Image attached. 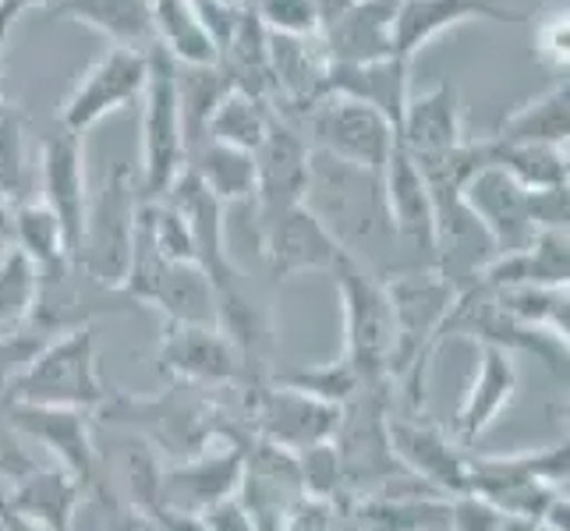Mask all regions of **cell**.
Listing matches in <instances>:
<instances>
[{"instance_id":"cell-17","label":"cell","mask_w":570,"mask_h":531,"mask_svg":"<svg viewBox=\"0 0 570 531\" xmlns=\"http://www.w3.org/2000/svg\"><path fill=\"white\" fill-rule=\"evenodd\" d=\"M238 500L252 514L255 528L277 531L281 521L291 514V507L298 500H305L298 458H294L291 450L252 440L245 446V471H242Z\"/></svg>"},{"instance_id":"cell-12","label":"cell","mask_w":570,"mask_h":531,"mask_svg":"<svg viewBox=\"0 0 570 531\" xmlns=\"http://www.w3.org/2000/svg\"><path fill=\"white\" fill-rule=\"evenodd\" d=\"M386 436L397 464L411 479H419L425 489L440 496L468 493V450L450 436V432L429 419H386Z\"/></svg>"},{"instance_id":"cell-2","label":"cell","mask_w":570,"mask_h":531,"mask_svg":"<svg viewBox=\"0 0 570 531\" xmlns=\"http://www.w3.org/2000/svg\"><path fill=\"white\" fill-rule=\"evenodd\" d=\"M337 277V298L344 316V354L365 390L390 386L393 347H397V326L386 298V284L372 273L355 252L333 269Z\"/></svg>"},{"instance_id":"cell-49","label":"cell","mask_w":570,"mask_h":531,"mask_svg":"<svg viewBox=\"0 0 570 531\" xmlns=\"http://www.w3.org/2000/svg\"><path fill=\"white\" fill-rule=\"evenodd\" d=\"M146 524L156 531H209L203 514H185V510H156Z\"/></svg>"},{"instance_id":"cell-14","label":"cell","mask_w":570,"mask_h":531,"mask_svg":"<svg viewBox=\"0 0 570 531\" xmlns=\"http://www.w3.org/2000/svg\"><path fill=\"white\" fill-rule=\"evenodd\" d=\"M156 358L174 383L191 390H220L238 383L245 365L220 330L191 323H164Z\"/></svg>"},{"instance_id":"cell-53","label":"cell","mask_w":570,"mask_h":531,"mask_svg":"<svg viewBox=\"0 0 570 531\" xmlns=\"http://www.w3.org/2000/svg\"><path fill=\"white\" fill-rule=\"evenodd\" d=\"M500 531H542L535 521H524V518H503Z\"/></svg>"},{"instance_id":"cell-47","label":"cell","mask_w":570,"mask_h":531,"mask_svg":"<svg viewBox=\"0 0 570 531\" xmlns=\"http://www.w3.org/2000/svg\"><path fill=\"white\" fill-rule=\"evenodd\" d=\"M539 57L553 65L557 71L567 68V11H557L539 29Z\"/></svg>"},{"instance_id":"cell-20","label":"cell","mask_w":570,"mask_h":531,"mask_svg":"<svg viewBox=\"0 0 570 531\" xmlns=\"http://www.w3.org/2000/svg\"><path fill=\"white\" fill-rule=\"evenodd\" d=\"M164 203H170L181 213V220L191 234V245H195V263L203 266L213 287H224L238 277V266H234L227 252V224H224L227 206L213 199L199 177L185 167L174 177V185L164 191Z\"/></svg>"},{"instance_id":"cell-15","label":"cell","mask_w":570,"mask_h":531,"mask_svg":"<svg viewBox=\"0 0 570 531\" xmlns=\"http://www.w3.org/2000/svg\"><path fill=\"white\" fill-rule=\"evenodd\" d=\"M39 203H43L57 224L65 230V242L75 252L82 242V224H86V206H89V191H86V160H82V135L68 131L65 125H57L47 139H43V156H39Z\"/></svg>"},{"instance_id":"cell-32","label":"cell","mask_w":570,"mask_h":531,"mask_svg":"<svg viewBox=\"0 0 570 531\" xmlns=\"http://www.w3.org/2000/svg\"><path fill=\"white\" fill-rule=\"evenodd\" d=\"M269 117H273V107L269 104L255 100V96H248L242 89H230L224 100L216 104V110L209 114L203 139L220 142V146H234V149H245V153H255V146L263 142V135L269 128Z\"/></svg>"},{"instance_id":"cell-24","label":"cell","mask_w":570,"mask_h":531,"mask_svg":"<svg viewBox=\"0 0 570 531\" xmlns=\"http://www.w3.org/2000/svg\"><path fill=\"white\" fill-rule=\"evenodd\" d=\"M401 0H355L337 22L323 29V50L333 65H362L393 57V14Z\"/></svg>"},{"instance_id":"cell-35","label":"cell","mask_w":570,"mask_h":531,"mask_svg":"<svg viewBox=\"0 0 570 531\" xmlns=\"http://www.w3.org/2000/svg\"><path fill=\"white\" fill-rule=\"evenodd\" d=\"M39 266L14 245L0 259V333L32 326V312L39 302Z\"/></svg>"},{"instance_id":"cell-50","label":"cell","mask_w":570,"mask_h":531,"mask_svg":"<svg viewBox=\"0 0 570 531\" xmlns=\"http://www.w3.org/2000/svg\"><path fill=\"white\" fill-rule=\"evenodd\" d=\"M0 528H4V531H43V528H36L32 521H26L22 514L8 510L4 507V496H0Z\"/></svg>"},{"instance_id":"cell-25","label":"cell","mask_w":570,"mask_h":531,"mask_svg":"<svg viewBox=\"0 0 570 531\" xmlns=\"http://www.w3.org/2000/svg\"><path fill=\"white\" fill-rule=\"evenodd\" d=\"M86 500V489L78 485L65 468H36L32 475L11 485L4 507L22 514L43 531H75L78 507Z\"/></svg>"},{"instance_id":"cell-48","label":"cell","mask_w":570,"mask_h":531,"mask_svg":"<svg viewBox=\"0 0 570 531\" xmlns=\"http://www.w3.org/2000/svg\"><path fill=\"white\" fill-rule=\"evenodd\" d=\"M203 518H206L209 531H259V528H255V521H252V514L242 507L238 496L220 503V507H213V510H206Z\"/></svg>"},{"instance_id":"cell-31","label":"cell","mask_w":570,"mask_h":531,"mask_svg":"<svg viewBox=\"0 0 570 531\" xmlns=\"http://www.w3.org/2000/svg\"><path fill=\"white\" fill-rule=\"evenodd\" d=\"M489 167H500L503 174H510L524 191L567 185V153L557 146L489 139Z\"/></svg>"},{"instance_id":"cell-23","label":"cell","mask_w":570,"mask_h":531,"mask_svg":"<svg viewBox=\"0 0 570 531\" xmlns=\"http://www.w3.org/2000/svg\"><path fill=\"white\" fill-rule=\"evenodd\" d=\"M464 142V114H461V92L454 82H440L422 96H411L401 128L397 146L419 160V156H440L446 149H458Z\"/></svg>"},{"instance_id":"cell-18","label":"cell","mask_w":570,"mask_h":531,"mask_svg":"<svg viewBox=\"0 0 570 531\" xmlns=\"http://www.w3.org/2000/svg\"><path fill=\"white\" fill-rule=\"evenodd\" d=\"M518 397V362L514 351L497 344H479V362L471 372V383L454 415V436L464 450L475 446L489 429L500 422L503 411Z\"/></svg>"},{"instance_id":"cell-44","label":"cell","mask_w":570,"mask_h":531,"mask_svg":"<svg viewBox=\"0 0 570 531\" xmlns=\"http://www.w3.org/2000/svg\"><path fill=\"white\" fill-rule=\"evenodd\" d=\"M191 8H195V14H199V22H203V29H206V36H209V43H213L216 57H220V50L230 43L234 29H238L245 8H238V4H224V0H191Z\"/></svg>"},{"instance_id":"cell-1","label":"cell","mask_w":570,"mask_h":531,"mask_svg":"<svg viewBox=\"0 0 570 531\" xmlns=\"http://www.w3.org/2000/svg\"><path fill=\"white\" fill-rule=\"evenodd\" d=\"M110 397L114 390L104 383L92 323L71 326L61 337H50L4 393V401L11 404L71 407V411H89V415L104 411Z\"/></svg>"},{"instance_id":"cell-33","label":"cell","mask_w":570,"mask_h":531,"mask_svg":"<svg viewBox=\"0 0 570 531\" xmlns=\"http://www.w3.org/2000/svg\"><path fill=\"white\" fill-rule=\"evenodd\" d=\"M493 294L497 308L507 319L528 330H546L567 337V287H546V284H518Z\"/></svg>"},{"instance_id":"cell-8","label":"cell","mask_w":570,"mask_h":531,"mask_svg":"<svg viewBox=\"0 0 570 531\" xmlns=\"http://www.w3.org/2000/svg\"><path fill=\"white\" fill-rule=\"evenodd\" d=\"M245 446L238 436H216L195 454L164 464L160 510H185V514H206L238 496Z\"/></svg>"},{"instance_id":"cell-30","label":"cell","mask_w":570,"mask_h":531,"mask_svg":"<svg viewBox=\"0 0 570 531\" xmlns=\"http://www.w3.org/2000/svg\"><path fill=\"white\" fill-rule=\"evenodd\" d=\"M11 245L18 252H26L29 259L39 266L43 277L71 266V252H68V242H65V230H61V224H57V216L39 199L18 206L11 213Z\"/></svg>"},{"instance_id":"cell-37","label":"cell","mask_w":570,"mask_h":531,"mask_svg":"<svg viewBox=\"0 0 570 531\" xmlns=\"http://www.w3.org/2000/svg\"><path fill=\"white\" fill-rule=\"evenodd\" d=\"M273 383L291 386V390H298V393H308V397L326 401V404H337V407H344L347 401H355L358 393L365 390L344 358L326 362V365H308V368L277 372V376H273Z\"/></svg>"},{"instance_id":"cell-4","label":"cell","mask_w":570,"mask_h":531,"mask_svg":"<svg viewBox=\"0 0 570 531\" xmlns=\"http://www.w3.org/2000/svg\"><path fill=\"white\" fill-rule=\"evenodd\" d=\"M121 298L128 305L156 308L167 323L216 326V287L203 273V266L170 263L164 255H156L139 234V227H135L131 266L121 287Z\"/></svg>"},{"instance_id":"cell-42","label":"cell","mask_w":570,"mask_h":531,"mask_svg":"<svg viewBox=\"0 0 570 531\" xmlns=\"http://www.w3.org/2000/svg\"><path fill=\"white\" fill-rule=\"evenodd\" d=\"M26 446H29L26 436L11 425L8 404H4V397H0V479H8L11 485L22 482L26 475H32V471L39 468Z\"/></svg>"},{"instance_id":"cell-21","label":"cell","mask_w":570,"mask_h":531,"mask_svg":"<svg viewBox=\"0 0 570 531\" xmlns=\"http://www.w3.org/2000/svg\"><path fill=\"white\" fill-rule=\"evenodd\" d=\"M471 18L482 22H524V11L507 8L500 0H401L393 14V53L411 61L429 39L454 29Z\"/></svg>"},{"instance_id":"cell-6","label":"cell","mask_w":570,"mask_h":531,"mask_svg":"<svg viewBox=\"0 0 570 531\" xmlns=\"http://www.w3.org/2000/svg\"><path fill=\"white\" fill-rule=\"evenodd\" d=\"M305 139L312 153H323L344 167H355L383 185V170L390 153L397 146V131L386 125L372 107L344 100V96H326V100L305 117Z\"/></svg>"},{"instance_id":"cell-29","label":"cell","mask_w":570,"mask_h":531,"mask_svg":"<svg viewBox=\"0 0 570 531\" xmlns=\"http://www.w3.org/2000/svg\"><path fill=\"white\" fill-rule=\"evenodd\" d=\"M153 11V32L174 65L188 68H209L216 65V50L209 43V36L195 14L191 0H149Z\"/></svg>"},{"instance_id":"cell-45","label":"cell","mask_w":570,"mask_h":531,"mask_svg":"<svg viewBox=\"0 0 570 531\" xmlns=\"http://www.w3.org/2000/svg\"><path fill=\"white\" fill-rule=\"evenodd\" d=\"M277 531H337V503L330 500H298Z\"/></svg>"},{"instance_id":"cell-11","label":"cell","mask_w":570,"mask_h":531,"mask_svg":"<svg viewBox=\"0 0 570 531\" xmlns=\"http://www.w3.org/2000/svg\"><path fill=\"white\" fill-rule=\"evenodd\" d=\"M248 419H252V440H263L298 454L305 446L333 440L341 422V407L281 383H259L252 393Z\"/></svg>"},{"instance_id":"cell-41","label":"cell","mask_w":570,"mask_h":531,"mask_svg":"<svg viewBox=\"0 0 570 531\" xmlns=\"http://www.w3.org/2000/svg\"><path fill=\"white\" fill-rule=\"evenodd\" d=\"M50 337H43V330L26 333V330H11V333H0V397L11 390V383L22 376L26 365L36 358V351L43 347Z\"/></svg>"},{"instance_id":"cell-7","label":"cell","mask_w":570,"mask_h":531,"mask_svg":"<svg viewBox=\"0 0 570 531\" xmlns=\"http://www.w3.org/2000/svg\"><path fill=\"white\" fill-rule=\"evenodd\" d=\"M255 160V234L269 227L281 213L302 206L312 185V146L298 125L284 121L281 114L269 117L263 142L252 153Z\"/></svg>"},{"instance_id":"cell-16","label":"cell","mask_w":570,"mask_h":531,"mask_svg":"<svg viewBox=\"0 0 570 531\" xmlns=\"http://www.w3.org/2000/svg\"><path fill=\"white\" fill-rule=\"evenodd\" d=\"M464 206L475 213V220L493 238L497 255L521 252L535 242V220H532V199L528 191L500 167H482L464 181L461 188Z\"/></svg>"},{"instance_id":"cell-3","label":"cell","mask_w":570,"mask_h":531,"mask_svg":"<svg viewBox=\"0 0 570 531\" xmlns=\"http://www.w3.org/2000/svg\"><path fill=\"white\" fill-rule=\"evenodd\" d=\"M139 206H142L139 174L128 164H117L86 206V224H82V242H78L75 252V266L100 291L121 294L125 287Z\"/></svg>"},{"instance_id":"cell-52","label":"cell","mask_w":570,"mask_h":531,"mask_svg":"<svg viewBox=\"0 0 570 531\" xmlns=\"http://www.w3.org/2000/svg\"><path fill=\"white\" fill-rule=\"evenodd\" d=\"M11 203L4 199V191H0V238H8L11 242Z\"/></svg>"},{"instance_id":"cell-28","label":"cell","mask_w":570,"mask_h":531,"mask_svg":"<svg viewBox=\"0 0 570 531\" xmlns=\"http://www.w3.org/2000/svg\"><path fill=\"white\" fill-rule=\"evenodd\" d=\"M567 135H570V86L563 78V82H557L549 92H542L539 100L507 114L493 139L567 149Z\"/></svg>"},{"instance_id":"cell-13","label":"cell","mask_w":570,"mask_h":531,"mask_svg":"<svg viewBox=\"0 0 570 531\" xmlns=\"http://www.w3.org/2000/svg\"><path fill=\"white\" fill-rule=\"evenodd\" d=\"M146 75H149L146 53L125 50V47L107 50L100 61L82 75V82L75 86L57 125H65L75 135H86L92 125H100L107 114L125 110L135 100H142Z\"/></svg>"},{"instance_id":"cell-10","label":"cell","mask_w":570,"mask_h":531,"mask_svg":"<svg viewBox=\"0 0 570 531\" xmlns=\"http://www.w3.org/2000/svg\"><path fill=\"white\" fill-rule=\"evenodd\" d=\"M8 404L11 425L22 432L26 443H39L50 450L57 468H65L68 475L86 489V496H107L100 482V458H96L89 411L71 407H39V404Z\"/></svg>"},{"instance_id":"cell-5","label":"cell","mask_w":570,"mask_h":531,"mask_svg":"<svg viewBox=\"0 0 570 531\" xmlns=\"http://www.w3.org/2000/svg\"><path fill=\"white\" fill-rule=\"evenodd\" d=\"M149 75L142 92V174L139 191L142 199H164L174 177L185 170L188 139L178 104V86H174V61L170 53L156 43L149 53Z\"/></svg>"},{"instance_id":"cell-51","label":"cell","mask_w":570,"mask_h":531,"mask_svg":"<svg viewBox=\"0 0 570 531\" xmlns=\"http://www.w3.org/2000/svg\"><path fill=\"white\" fill-rule=\"evenodd\" d=\"M43 4H50V0H0V11L11 14V18H18L22 11H29V8H43Z\"/></svg>"},{"instance_id":"cell-38","label":"cell","mask_w":570,"mask_h":531,"mask_svg":"<svg viewBox=\"0 0 570 531\" xmlns=\"http://www.w3.org/2000/svg\"><path fill=\"white\" fill-rule=\"evenodd\" d=\"M121 475L128 489V510L149 521L160 510V489H164V461L153 454L149 446L131 443L121 458Z\"/></svg>"},{"instance_id":"cell-27","label":"cell","mask_w":570,"mask_h":531,"mask_svg":"<svg viewBox=\"0 0 570 531\" xmlns=\"http://www.w3.org/2000/svg\"><path fill=\"white\" fill-rule=\"evenodd\" d=\"M185 167L199 177L203 188L213 195L216 203H224V206L252 203V195H255L252 153L203 139V142H195V149H188Z\"/></svg>"},{"instance_id":"cell-19","label":"cell","mask_w":570,"mask_h":531,"mask_svg":"<svg viewBox=\"0 0 570 531\" xmlns=\"http://www.w3.org/2000/svg\"><path fill=\"white\" fill-rule=\"evenodd\" d=\"M380 191L390 230L415 252H425L432 266V259H436V203H432L422 170L401 146H393L390 153Z\"/></svg>"},{"instance_id":"cell-55","label":"cell","mask_w":570,"mask_h":531,"mask_svg":"<svg viewBox=\"0 0 570 531\" xmlns=\"http://www.w3.org/2000/svg\"><path fill=\"white\" fill-rule=\"evenodd\" d=\"M8 248H11V242H8V238H0V259H4V252H8Z\"/></svg>"},{"instance_id":"cell-43","label":"cell","mask_w":570,"mask_h":531,"mask_svg":"<svg viewBox=\"0 0 570 531\" xmlns=\"http://www.w3.org/2000/svg\"><path fill=\"white\" fill-rule=\"evenodd\" d=\"M503 518L507 514L475 493L450 496L446 503V531H500Z\"/></svg>"},{"instance_id":"cell-56","label":"cell","mask_w":570,"mask_h":531,"mask_svg":"<svg viewBox=\"0 0 570 531\" xmlns=\"http://www.w3.org/2000/svg\"><path fill=\"white\" fill-rule=\"evenodd\" d=\"M146 531H156V528H149V524H146Z\"/></svg>"},{"instance_id":"cell-54","label":"cell","mask_w":570,"mask_h":531,"mask_svg":"<svg viewBox=\"0 0 570 531\" xmlns=\"http://www.w3.org/2000/svg\"><path fill=\"white\" fill-rule=\"evenodd\" d=\"M11 26H14V18L11 14H4L0 11V50H4V43H8V36H11ZM4 107V104H0Z\"/></svg>"},{"instance_id":"cell-9","label":"cell","mask_w":570,"mask_h":531,"mask_svg":"<svg viewBox=\"0 0 570 531\" xmlns=\"http://www.w3.org/2000/svg\"><path fill=\"white\" fill-rule=\"evenodd\" d=\"M255 238H259L269 277L277 284L302 277V273H333L351 255V248L323 224V216L308 203L281 213Z\"/></svg>"},{"instance_id":"cell-26","label":"cell","mask_w":570,"mask_h":531,"mask_svg":"<svg viewBox=\"0 0 570 531\" xmlns=\"http://www.w3.org/2000/svg\"><path fill=\"white\" fill-rule=\"evenodd\" d=\"M43 11L57 18H75L96 32H104L114 47L149 53L156 47L149 0H50Z\"/></svg>"},{"instance_id":"cell-40","label":"cell","mask_w":570,"mask_h":531,"mask_svg":"<svg viewBox=\"0 0 570 531\" xmlns=\"http://www.w3.org/2000/svg\"><path fill=\"white\" fill-rule=\"evenodd\" d=\"M252 11L259 14L266 32L298 36V39L320 36V14L312 8V0H255Z\"/></svg>"},{"instance_id":"cell-39","label":"cell","mask_w":570,"mask_h":531,"mask_svg":"<svg viewBox=\"0 0 570 531\" xmlns=\"http://www.w3.org/2000/svg\"><path fill=\"white\" fill-rule=\"evenodd\" d=\"M294 458H298V475H302V489L308 500H330V503L341 500L344 471H341V454H337V446H333V440L305 446Z\"/></svg>"},{"instance_id":"cell-46","label":"cell","mask_w":570,"mask_h":531,"mask_svg":"<svg viewBox=\"0 0 570 531\" xmlns=\"http://www.w3.org/2000/svg\"><path fill=\"white\" fill-rule=\"evenodd\" d=\"M532 199V220L539 230H567V213H570V195L563 188H542V191H528Z\"/></svg>"},{"instance_id":"cell-34","label":"cell","mask_w":570,"mask_h":531,"mask_svg":"<svg viewBox=\"0 0 570 531\" xmlns=\"http://www.w3.org/2000/svg\"><path fill=\"white\" fill-rule=\"evenodd\" d=\"M174 86H178V104H181V121H185V139H203L209 114L216 104L234 89L230 78L209 65V68H188V65H174Z\"/></svg>"},{"instance_id":"cell-36","label":"cell","mask_w":570,"mask_h":531,"mask_svg":"<svg viewBox=\"0 0 570 531\" xmlns=\"http://www.w3.org/2000/svg\"><path fill=\"white\" fill-rule=\"evenodd\" d=\"M32 174H29V149H26V125L18 110L0 107V191L11 209L32 203L29 199Z\"/></svg>"},{"instance_id":"cell-22","label":"cell","mask_w":570,"mask_h":531,"mask_svg":"<svg viewBox=\"0 0 570 531\" xmlns=\"http://www.w3.org/2000/svg\"><path fill=\"white\" fill-rule=\"evenodd\" d=\"M407 65L404 57H380V61H362V65H333L326 75L330 96H344L372 107L380 117H386V125L397 131L404 107L411 100V82H407Z\"/></svg>"}]
</instances>
